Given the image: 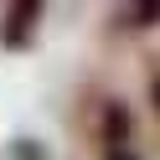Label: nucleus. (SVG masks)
<instances>
[{"instance_id":"obj_2","label":"nucleus","mask_w":160,"mask_h":160,"mask_svg":"<svg viewBox=\"0 0 160 160\" xmlns=\"http://www.w3.org/2000/svg\"><path fill=\"white\" fill-rule=\"evenodd\" d=\"M98 139H103V150H119L129 139V108L124 103H103V114H98Z\"/></svg>"},{"instance_id":"obj_6","label":"nucleus","mask_w":160,"mask_h":160,"mask_svg":"<svg viewBox=\"0 0 160 160\" xmlns=\"http://www.w3.org/2000/svg\"><path fill=\"white\" fill-rule=\"evenodd\" d=\"M150 98H155V108H160V78H155V83H150Z\"/></svg>"},{"instance_id":"obj_5","label":"nucleus","mask_w":160,"mask_h":160,"mask_svg":"<svg viewBox=\"0 0 160 160\" xmlns=\"http://www.w3.org/2000/svg\"><path fill=\"white\" fill-rule=\"evenodd\" d=\"M103 160H139V155H134L129 145H119V150H103Z\"/></svg>"},{"instance_id":"obj_3","label":"nucleus","mask_w":160,"mask_h":160,"mask_svg":"<svg viewBox=\"0 0 160 160\" xmlns=\"http://www.w3.org/2000/svg\"><path fill=\"white\" fill-rule=\"evenodd\" d=\"M155 21H160V5H129L114 16V26H155Z\"/></svg>"},{"instance_id":"obj_1","label":"nucleus","mask_w":160,"mask_h":160,"mask_svg":"<svg viewBox=\"0 0 160 160\" xmlns=\"http://www.w3.org/2000/svg\"><path fill=\"white\" fill-rule=\"evenodd\" d=\"M36 26H42V5H36V0L5 5V16H0V47H5V52H26V47L36 42Z\"/></svg>"},{"instance_id":"obj_4","label":"nucleus","mask_w":160,"mask_h":160,"mask_svg":"<svg viewBox=\"0 0 160 160\" xmlns=\"http://www.w3.org/2000/svg\"><path fill=\"white\" fill-rule=\"evenodd\" d=\"M11 155H16V160H47V150L36 145V139H16V145H11Z\"/></svg>"}]
</instances>
